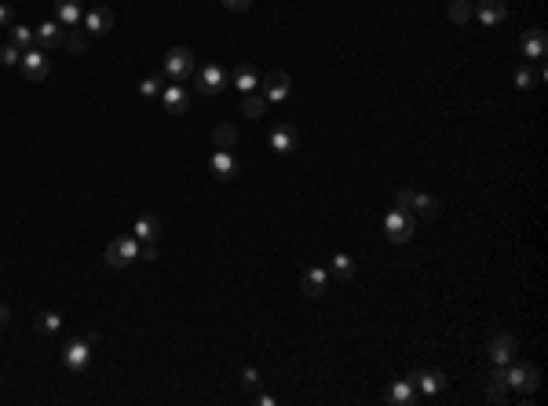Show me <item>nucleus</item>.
I'll use <instances>...</instances> for the list:
<instances>
[{"mask_svg": "<svg viewBox=\"0 0 548 406\" xmlns=\"http://www.w3.org/2000/svg\"><path fill=\"white\" fill-rule=\"evenodd\" d=\"M139 260V238L136 234H117L110 245H106V264L110 267H128Z\"/></svg>", "mask_w": 548, "mask_h": 406, "instance_id": "obj_1", "label": "nucleus"}, {"mask_svg": "<svg viewBox=\"0 0 548 406\" xmlns=\"http://www.w3.org/2000/svg\"><path fill=\"white\" fill-rule=\"evenodd\" d=\"M231 81V74L216 66V62H205V66H194V88L205 91V96H216V91H223Z\"/></svg>", "mask_w": 548, "mask_h": 406, "instance_id": "obj_2", "label": "nucleus"}, {"mask_svg": "<svg viewBox=\"0 0 548 406\" xmlns=\"http://www.w3.org/2000/svg\"><path fill=\"white\" fill-rule=\"evenodd\" d=\"M194 55H190L186 48H172L169 55H165V62H161V74L165 77H172V81H183V77H190L194 74Z\"/></svg>", "mask_w": 548, "mask_h": 406, "instance_id": "obj_3", "label": "nucleus"}, {"mask_svg": "<svg viewBox=\"0 0 548 406\" xmlns=\"http://www.w3.org/2000/svg\"><path fill=\"white\" fill-rule=\"evenodd\" d=\"M19 66H22V74H26L29 81H44V77L51 74V59H48V51H41V48H26L22 59H19Z\"/></svg>", "mask_w": 548, "mask_h": 406, "instance_id": "obj_4", "label": "nucleus"}, {"mask_svg": "<svg viewBox=\"0 0 548 406\" xmlns=\"http://www.w3.org/2000/svg\"><path fill=\"white\" fill-rule=\"evenodd\" d=\"M289 88H293V81H289L285 70H271V74L260 77V96H264L267 103H282V99L289 96Z\"/></svg>", "mask_w": 548, "mask_h": 406, "instance_id": "obj_5", "label": "nucleus"}, {"mask_svg": "<svg viewBox=\"0 0 548 406\" xmlns=\"http://www.w3.org/2000/svg\"><path fill=\"white\" fill-rule=\"evenodd\" d=\"M81 22H84V29L91 37H106L110 29H114V22H117V15L106 8V4H99V8H88L84 15H81Z\"/></svg>", "mask_w": 548, "mask_h": 406, "instance_id": "obj_6", "label": "nucleus"}, {"mask_svg": "<svg viewBox=\"0 0 548 406\" xmlns=\"http://www.w3.org/2000/svg\"><path fill=\"white\" fill-rule=\"evenodd\" d=\"M384 234H388L395 245H406V242L413 238V220H409V212L395 209V212L384 216Z\"/></svg>", "mask_w": 548, "mask_h": 406, "instance_id": "obj_7", "label": "nucleus"}, {"mask_svg": "<svg viewBox=\"0 0 548 406\" xmlns=\"http://www.w3.org/2000/svg\"><path fill=\"white\" fill-rule=\"evenodd\" d=\"M504 381H508V388L537 392V385H541V370H537V366H512V370H504Z\"/></svg>", "mask_w": 548, "mask_h": 406, "instance_id": "obj_8", "label": "nucleus"}, {"mask_svg": "<svg viewBox=\"0 0 548 406\" xmlns=\"http://www.w3.org/2000/svg\"><path fill=\"white\" fill-rule=\"evenodd\" d=\"M413 388H421L424 395H435L446 388V373L442 370H409V377H406Z\"/></svg>", "mask_w": 548, "mask_h": 406, "instance_id": "obj_9", "label": "nucleus"}, {"mask_svg": "<svg viewBox=\"0 0 548 406\" xmlns=\"http://www.w3.org/2000/svg\"><path fill=\"white\" fill-rule=\"evenodd\" d=\"M88 348H91L88 340H66V348H62V362H66L74 373H81V370L88 366V359H91Z\"/></svg>", "mask_w": 548, "mask_h": 406, "instance_id": "obj_10", "label": "nucleus"}, {"mask_svg": "<svg viewBox=\"0 0 548 406\" xmlns=\"http://www.w3.org/2000/svg\"><path fill=\"white\" fill-rule=\"evenodd\" d=\"M161 103H165L169 114H186L190 110V96H186V88H179V81H172L169 88H161Z\"/></svg>", "mask_w": 548, "mask_h": 406, "instance_id": "obj_11", "label": "nucleus"}, {"mask_svg": "<svg viewBox=\"0 0 548 406\" xmlns=\"http://www.w3.org/2000/svg\"><path fill=\"white\" fill-rule=\"evenodd\" d=\"M519 48H523V55H527V59L541 62V59H544V51H548V37H544V29H527L523 41H519Z\"/></svg>", "mask_w": 548, "mask_h": 406, "instance_id": "obj_12", "label": "nucleus"}, {"mask_svg": "<svg viewBox=\"0 0 548 406\" xmlns=\"http://www.w3.org/2000/svg\"><path fill=\"white\" fill-rule=\"evenodd\" d=\"M231 81H234V88H238V91H245V96L260 88V74H256L252 62H238V66L231 70Z\"/></svg>", "mask_w": 548, "mask_h": 406, "instance_id": "obj_13", "label": "nucleus"}, {"mask_svg": "<svg viewBox=\"0 0 548 406\" xmlns=\"http://www.w3.org/2000/svg\"><path fill=\"white\" fill-rule=\"evenodd\" d=\"M515 337L512 333H497L494 340H490V359H494V366H508V359L515 355Z\"/></svg>", "mask_w": 548, "mask_h": 406, "instance_id": "obj_14", "label": "nucleus"}, {"mask_svg": "<svg viewBox=\"0 0 548 406\" xmlns=\"http://www.w3.org/2000/svg\"><path fill=\"white\" fill-rule=\"evenodd\" d=\"M209 169H212L216 179H231V176L238 172V162H234V154H231V150H216V154H212V162H209Z\"/></svg>", "mask_w": 548, "mask_h": 406, "instance_id": "obj_15", "label": "nucleus"}, {"mask_svg": "<svg viewBox=\"0 0 548 406\" xmlns=\"http://www.w3.org/2000/svg\"><path fill=\"white\" fill-rule=\"evenodd\" d=\"M62 37H66V29H59V22L37 26V44H41V51H55L62 44Z\"/></svg>", "mask_w": 548, "mask_h": 406, "instance_id": "obj_16", "label": "nucleus"}, {"mask_svg": "<svg viewBox=\"0 0 548 406\" xmlns=\"http://www.w3.org/2000/svg\"><path fill=\"white\" fill-rule=\"evenodd\" d=\"M508 8H504V0H479V22L482 26H497L504 22Z\"/></svg>", "mask_w": 548, "mask_h": 406, "instance_id": "obj_17", "label": "nucleus"}, {"mask_svg": "<svg viewBox=\"0 0 548 406\" xmlns=\"http://www.w3.org/2000/svg\"><path fill=\"white\" fill-rule=\"evenodd\" d=\"M81 15H84V4H81V0H55V19H59L62 26H77Z\"/></svg>", "mask_w": 548, "mask_h": 406, "instance_id": "obj_18", "label": "nucleus"}, {"mask_svg": "<svg viewBox=\"0 0 548 406\" xmlns=\"http://www.w3.org/2000/svg\"><path fill=\"white\" fill-rule=\"evenodd\" d=\"M300 293H304V297H311V300H318L322 293H326V271H322V267L307 271V274L300 278Z\"/></svg>", "mask_w": 548, "mask_h": 406, "instance_id": "obj_19", "label": "nucleus"}, {"mask_svg": "<svg viewBox=\"0 0 548 406\" xmlns=\"http://www.w3.org/2000/svg\"><path fill=\"white\" fill-rule=\"evenodd\" d=\"M271 147L278 150V154H289V150H293L297 147V132H293V124H274V129H271Z\"/></svg>", "mask_w": 548, "mask_h": 406, "instance_id": "obj_20", "label": "nucleus"}, {"mask_svg": "<svg viewBox=\"0 0 548 406\" xmlns=\"http://www.w3.org/2000/svg\"><path fill=\"white\" fill-rule=\"evenodd\" d=\"M212 143H216V150H234V147H238V129H234L231 121L216 124V132H212Z\"/></svg>", "mask_w": 548, "mask_h": 406, "instance_id": "obj_21", "label": "nucleus"}, {"mask_svg": "<svg viewBox=\"0 0 548 406\" xmlns=\"http://www.w3.org/2000/svg\"><path fill=\"white\" fill-rule=\"evenodd\" d=\"M132 234H136L139 242H157V238H161V220H157V216H139Z\"/></svg>", "mask_w": 548, "mask_h": 406, "instance_id": "obj_22", "label": "nucleus"}, {"mask_svg": "<svg viewBox=\"0 0 548 406\" xmlns=\"http://www.w3.org/2000/svg\"><path fill=\"white\" fill-rule=\"evenodd\" d=\"M8 37H11V44L19 48V51H26V48H34L37 44V29H29V26H8Z\"/></svg>", "mask_w": 548, "mask_h": 406, "instance_id": "obj_23", "label": "nucleus"}, {"mask_svg": "<svg viewBox=\"0 0 548 406\" xmlns=\"http://www.w3.org/2000/svg\"><path fill=\"white\" fill-rule=\"evenodd\" d=\"M487 395H490L494 402H504V399H508V381H504V366H494V373H490V385H487Z\"/></svg>", "mask_w": 548, "mask_h": 406, "instance_id": "obj_24", "label": "nucleus"}, {"mask_svg": "<svg viewBox=\"0 0 548 406\" xmlns=\"http://www.w3.org/2000/svg\"><path fill=\"white\" fill-rule=\"evenodd\" d=\"M241 114H245V117H264V114H267V99L256 96V91H249V96L241 99Z\"/></svg>", "mask_w": 548, "mask_h": 406, "instance_id": "obj_25", "label": "nucleus"}, {"mask_svg": "<svg viewBox=\"0 0 548 406\" xmlns=\"http://www.w3.org/2000/svg\"><path fill=\"white\" fill-rule=\"evenodd\" d=\"M388 402H392V406H406V402H413V385H409V381H395L392 392H388Z\"/></svg>", "mask_w": 548, "mask_h": 406, "instance_id": "obj_26", "label": "nucleus"}, {"mask_svg": "<svg viewBox=\"0 0 548 406\" xmlns=\"http://www.w3.org/2000/svg\"><path fill=\"white\" fill-rule=\"evenodd\" d=\"M413 212H421V216H435V212H439V198L417 191V194H413Z\"/></svg>", "mask_w": 548, "mask_h": 406, "instance_id": "obj_27", "label": "nucleus"}, {"mask_svg": "<svg viewBox=\"0 0 548 406\" xmlns=\"http://www.w3.org/2000/svg\"><path fill=\"white\" fill-rule=\"evenodd\" d=\"M446 15H449V22H457V26H464L468 19H472V4L468 0H454V4L446 8Z\"/></svg>", "mask_w": 548, "mask_h": 406, "instance_id": "obj_28", "label": "nucleus"}, {"mask_svg": "<svg viewBox=\"0 0 548 406\" xmlns=\"http://www.w3.org/2000/svg\"><path fill=\"white\" fill-rule=\"evenodd\" d=\"M37 330H41L44 337L59 333V330H62V315H59V311H44V315L37 319Z\"/></svg>", "mask_w": 548, "mask_h": 406, "instance_id": "obj_29", "label": "nucleus"}, {"mask_svg": "<svg viewBox=\"0 0 548 406\" xmlns=\"http://www.w3.org/2000/svg\"><path fill=\"white\" fill-rule=\"evenodd\" d=\"M84 41H88V29H84V26H81V29H77V26H70V34L62 37V44H66L70 51H84Z\"/></svg>", "mask_w": 548, "mask_h": 406, "instance_id": "obj_30", "label": "nucleus"}, {"mask_svg": "<svg viewBox=\"0 0 548 406\" xmlns=\"http://www.w3.org/2000/svg\"><path fill=\"white\" fill-rule=\"evenodd\" d=\"M329 271H333L337 278H351V274H354V260H351L347 253H337V257H333V267H329Z\"/></svg>", "mask_w": 548, "mask_h": 406, "instance_id": "obj_31", "label": "nucleus"}, {"mask_svg": "<svg viewBox=\"0 0 548 406\" xmlns=\"http://www.w3.org/2000/svg\"><path fill=\"white\" fill-rule=\"evenodd\" d=\"M161 77L165 74H154V77H143V84H139V91L150 99V96H161Z\"/></svg>", "mask_w": 548, "mask_h": 406, "instance_id": "obj_32", "label": "nucleus"}, {"mask_svg": "<svg viewBox=\"0 0 548 406\" xmlns=\"http://www.w3.org/2000/svg\"><path fill=\"white\" fill-rule=\"evenodd\" d=\"M19 59H22V51H19L15 44H4V48H0V66H15Z\"/></svg>", "mask_w": 548, "mask_h": 406, "instance_id": "obj_33", "label": "nucleus"}, {"mask_svg": "<svg viewBox=\"0 0 548 406\" xmlns=\"http://www.w3.org/2000/svg\"><path fill=\"white\" fill-rule=\"evenodd\" d=\"M413 194H417V191H409V187H402V191L395 194V209H402V212H413Z\"/></svg>", "mask_w": 548, "mask_h": 406, "instance_id": "obj_34", "label": "nucleus"}, {"mask_svg": "<svg viewBox=\"0 0 548 406\" xmlns=\"http://www.w3.org/2000/svg\"><path fill=\"white\" fill-rule=\"evenodd\" d=\"M241 388H249V392L260 388V373H256L252 366H245V370H241Z\"/></svg>", "mask_w": 548, "mask_h": 406, "instance_id": "obj_35", "label": "nucleus"}, {"mask_svg": "<svg viewBox=\"0 0 548 406\" xmlns=\"http://www.w3.org/2000/svg\"><path fill=\"white\" fill-rule=\"evenodd\" d=\"M515 84H519V88H534L537 84V74L527 70V66H519V70H515Z\"/></svg>", "mask_w": 548, "mask_h": 406, "instance_id": "obj_36", "label": "nucleus"}, {"mask_svg": "<svg viewBox=\"0 0 548 406\" xmlns=\"http://www.w3.org/2000/svg\"><path fill=\"white\" fill-rule=\"evenodd\" d=\"M223 8H227V11H249L252 0H223Z\"/></svg>", "mask_w": 548, "mask_h": 406, "instance_id": "obj_37", "label": "nucleus"}, {"mask_svg": "<svg viewBox=\"0 0 548 406\" xmlns=\"http://www.w3.org/2000/svg\"><path fill=\"white\" fill-rule=\"evenodd\" d=\"M139 257H143L146 264H154V260H157V245H154V242H146V245L139 249Z\"/></svg>", "mask_w": 548, "mask_h": 406, "instance_id": "obj_38", "label": "nucleus"}, {"mask_svg": "<svg viewBox=\"0 0 548 406\" xmlns=\"http://www.w3.org/2000/svg\"><path fill=\"white\" fill-rule=\"evenodd\" d=\"M11 19H15L11 8H8V4H0V26H11Z\"/></svg>", "mask_w": 548, "mask_h": 406, "instance_id": "obj_39", "label": "nucleus"}, {"mask_svg": "<svg viewBox=\"0 0 548 406\" xmlns=\"http://www.w3.org/2000/svg\"><path fill=\"white\" fill-rule=\"evenodd\" d=\"M8 319H11V307H8V304H0V326H4Z\"/></svg>", "mask_w": 548, "mask_h": 406, "instance_id": "obj_40", "label": "nucleus"}, {"mask_svg": "<svg viewBox=\"0 0 548 406\" xmlns=\"http://www.w3.org/2000/svg\"><path fill=\"white\" fill-rule=\"evenodd\" d=\"M0 385H4V377H0Z\"/></svg>", "mask_w": 548, "mask_h": 406, "instance_id": "obj_41", "label": "nucleus"}]
</instances>
